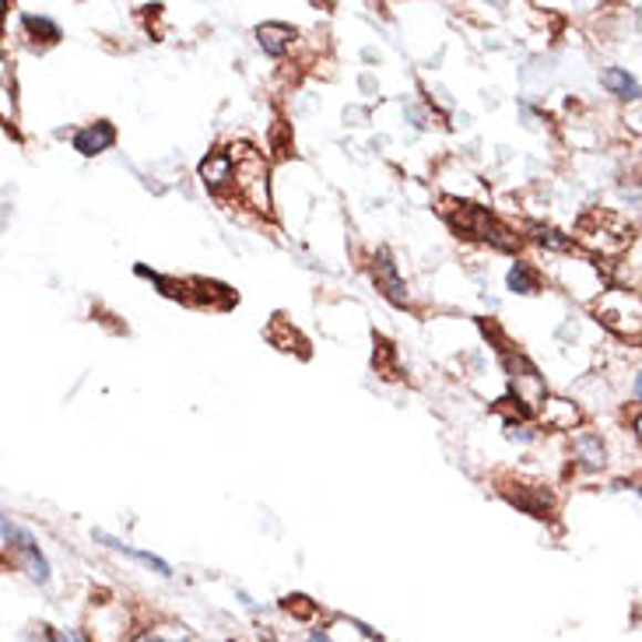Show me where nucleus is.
Returning a JSON list of instances; mask_svg holds the SVG:
<instances>
[{"mask_svg":"<svg viewBox=\"0 0 642 642\" xmlns=\"http://www.w3.org/2000/svg\"><path fill=\"white\" fill-rule=\"evenodd\" d=\"M541 422L555 432H572L579 422H583V414H579V407L572 401H558V397H548L541 404Z\"/></svg>","mask_w":642,"mask_h":642,"instance_id":"nucleus-8","label":"nucleus"},{"mask_svg":"<svg viewBox=\"0 0 642 642\" xmlns=\"http://www.w3.org/2000/svg\"><path fill=\"white\" fill-rule=\"evenodd\" d=\"M95 541L99 545H106V548H113V551H120V555H127V558H134V562H141V566H148V569H155L158 576H165L169 579L173 576V566L165 562V558H158V555H152V551H141V548H134V545H127V541H116V537H110V534H102V530H95Z\"/></svg>","mask_w":642,"mask_h":642,"instance_id":"nucleus-7","label":"nucleus"},{"mask_svg":"<svg viewBox=\"0 0 642 642\" xmlns=\"http://www.w3.org/2000/svg\"><path fill=\"white\" fill-rule=\"evenodd\" d=\"M200 179H204L207 190H215V194H225L229 186H236L239 169H236L232 152H211V155H207L200 162Z\"/></svg>","mask_w":642,"mask_h":642,"instance_id":"nucleus-4","label":"nucleus"},{"mask_svg":"<svg viewBox=\"0 0 642 642\" xmlns=\"http://www.w3.org/2000/svg\"><path fill=\"white\" fill-rule=\"evenodd\" d=\"M632 432H635V436L642 439V411L635 414V418H632Z\"/></svg>","mask_w":642,"mask_h":642,"instance_id":"nucleus-18","label":"nucleus"},{"mask_svg":"<svg viewBox=\"0 0 642 642\" xmlns=\"http://www.w3.org/2000/svg\"><path fill=\"white\" fill-rule=\"evenodd\" d=\"M281 608H284L288 614L302 618V621H313V618H317V604H313V600H309V597H302V593L284 597V600H281Z\"/></svg>","mask_w":642,"mask_h":642,"instance_id":"nucleus-15","label":"nucleus"},{"mask_svg":"<svg viewBox=\"0 0 642 642\" xmlns=\"http://www.w3.org/2000/svg\"><path fill=\"white\" fill-rule=\"evenodd\" d=\"M597 317L608 330L621 338L642 334V296L632 288H608L604 296L597 299Z\"/></svg>","mask_w":642,"mask_h":642,"instance_id":"nucleus-1","label":"nucleus"},{"mask_svg":"<svg viewBox=\"0 0 642 642\" xmlns=\"http://www.w3.org/2000/svg\"><path fill=\"white\" fill-rule=\"evenodd\" d=\"M22 642H92L85 632H77V629H56V625H32L25 635H22Z\"/></svg>","mask_w":642,"mask_h":642,"instance_id":"nucleus-12","label":"nucleus"},{"mask_svg":"<svg viewBox=\"0 0 642 642\" xmlns=\"http://www.w3.org/2000/svg\"><path fill=\"white\" fill-rule=\"evenodd\" d=\"M600 85H604L621 102H639L642 99V85L625 68H608L604 74H600Z\"/></svg>","mask_w":642,"mask_h":642,"instance_id":"nucleus-10","label":"nucleus"},{"mask_svg":"<svg viewBox=\"0 0 642 642\" xmlns=\"http://www.w3.org/2000/svg\"><path fill=\"white\" fill-rule=\"evenodd\" d=\"M632 393H635V397L642 401V372H639V376H635V386H632Z\"/></svg>","mask_w":642,"mask_h":642,"instance_id":"nucleus-19","label":"nucleus"},{"mask_svg":"<svg viewBox=\"0 0 642 642\" xmlns=\"http://www.w3.org/2000/svg\"><path fill=\"white\" fill-rule=\"evenodd\" d=\"M453 225H457V229H464L467 236H474V239H485L491 246H499V250H516V246H520V239H516L499 218H491L485 207L464 204L460 218L453 221Z\"/></svg>","mask_w":642,"mask_h":642,"instance_id":"nucleus-3","label":"nucleus"},{"mask_svg":"<svg viewBox=\"0 0 642 642\" xmlns=\"http://www.w3.org/2000/svg\"><path fill=\"white\" fill-rule=\"evenodd\" d=\"M257 39H260V46L271 53V56H281L292 50L296 43V29L292 25H281V22H267L257 29Z\"/></svg>","mask_w":642,"mask_h":642,"instance_id":"nucleus-11","label":"nucleus"},{"mask_svg":"<svg viewBox=\"0 0 642 642\" xmlns=\"http://www.w3.org/2000/svg\"><path fill=\"white\" fill-rule=\"evenodd\" d=\"M372 278H376V284L386 292V299H393V302L407 299V288L397 275V263H393L386 253H376V260H372Z\"/></svg>","mask_w":642,"mask_h":642,"instance_id":"nucleus-9","label":"nucleus"},{"mask_svg":"<svg viewBox=\"0 0 642 642\" xmlns=\"http://www.w3.org/2000/svg\"><path fill=\"white\" fill-rule=\"evenodd\" d=\"M4 548L11 551L14 566L22 569V572L32 579V583H39V587H46V583H50L53 569H50V562H46V555L39 551L35 537H32L29 530H22L18 524H11V516H4Z\"/></svg>","mask_w":642,"mask_h":642,"instance_id":"nucleus-2","label":"nucleus"},{"mask_svg":"<svg viewBox=\"0 0 642 642\" xmlns=\"http://www.w3.org/2000/svg\"><path fill=\"white\" fill-rule=\"evenodd\" d=\"M116 144V127L110 120H99V123H89V127H81L74 134V152L85 155V158H95L102 152H110Z\"/></svg>","mask_w":642,"mask_h":642,"instance_id":"nucleus-5","label":"nucleus"},{"mask_svg":"<svg viewBox=\"0 0 642 642\" xmlns=\"http://www.w3.org/2000/svg\"><path fill=\"white\" fill-rule=\"evenodd\" d=\"M572 453H576L579 467H587V470H604L608 467V449H604V443H600L597 432H576Z\"/></svg>","mask_w":642,"mask_h":642,"instance_id":"nucleus-6","label":"nucleus"},{"mask_svg":"<svg viewBox=\"0 0 642 642\" xmlns=\"http://www.w3.org/2000/svg\"><path fill=\"white\" fill-rule=\"evenodd\" d=\"M534 242H541V246H548V250H558V253H566V250H572V239L569 236H562V232H555V229H545V225H534Z\"/></svg>","mask_w":642,"mask_h":642,"instance_id":"nucleus-14","label":"nucleus"},{"mask_svg":"<svg viewBox=\"0 0 642 642\" xmlns=\"http://www.w3.org/2000/svg\"><path fill=\"white\" fill-rule=\"evenodd\" d=\"M306 642H334V639H330V632H327V629H313V632L306 635Z\"/></svg>","mask_w":642,"mask_h":642,"instance_id":"nucleus-17","label":"nucleus"},{"mask_svg":"<svg viewBox=\"0 0 642 642\" xmlns=\"http://www.w3.org/2000/svg\"><path fill=\"white\" fill-rule=\"evenodd\" d=\"M22 25L39 39V35H43V43H56V39H60V29L50 22V18H35V14H25L22 18Z\"/></svg>","mask_w":642,"mask_h":642,"instance_id":"nucleus-16","label":"nucleus"},{"mask_svg":"<svg viewBox=\"0 0 642 642\" xmlns=\"http://www.w3.org/2000/svg\"><path fill=\"white\" fill-rule=\"evenodd\" d=\"M635 491H639V495H642V485H635Z\"/></svg>","mask_w":642,"mask_h":642,"instance_id":"nucleus-20","label":"nucleus"},{"mask_svg":"<svg viewBox=\"0 0 642 642\" xmlns=\"http://www.w3.org/2000/svg\"><path fill=\"white\" fill-rule=\"evenodd\" d=\"M509 288H512V292H520V296H534V292H537V275L530 271L527 263H512V271H509Z\"/></svg>","mask_w":642,"mask_h":642,"instance_id":"nucleus-13","label":"nucleus"}]
</instances>
